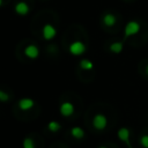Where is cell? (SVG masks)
Wrapping results in <instances>:
<instances>
[{"mask_svg":"<svg viewBox=\"0 0 148 148\" xmlns=\"http://www.w3.org/2000/svg\"><path fill=\"white\" fill-rule=\"evenodd\" d=\"M22 147L23 148H36L35 146V141L32 140V138L30 136H25L22 141Z\"/></svg>","mask_w":148,"mask_h":148,"instance_id":"obj_15","label":"cell"},{"mask_svg":"<svg viewBox=\"0 0 148 148\" xmlns=\"http://www.w3.org/2000/svg\"><path fill=\"white\" fill-rule=\"evenodd\" d=\"M60 148H65V147H60Z\"/></svg>","mask_w":148,"mask_h":148,"instance_id":"obj_21","label":"cell"},{"mask_svg":"<svg viewBox=\"0 0 148 148\" xmlns=\"http://www.w3.org/2000/svg\"><path fill=\"white\" fill-rule=\"evenodd\" d=\"M145 73H146V75L148 76V64H147L146 67H145Z\"/></svg>","mask_w":148,"mask_h":148,"instance_id":"obj_18","label":"cell"},{"mask_svg":"<svg viewBox=\"0 0 148 148\" xmlns=\"http://www.w3.org/2000/svg\"><path fill=\"white\" fill-rule=\"evenodd\" d=\"M14 12L18 16H27L30 13V6L25 1H17L14 6Z\"/></svg>","mask_w":148,"mask_h":148,"instance_id":"obj_8","label":"cell"},{"mask_svg":"<svg viewBox=\"0 0 148 148\" xmlns=\"http://www.w3.org/2000/svg\"><path fill=\"white\" fill-rule=\"evenodd\" d=\"M87 51V45L82 40H74L68 46V52L74 57H80Z\"/></svg>","mask_w":148,"mask_h":148,"instance_id":"obj_2","label":"cell"},{"mask_svg":"<svg viewBox=\"0 0 148 148\" xmlns=\"http://www.w3.org/2000/svg\"><path fill=\"white\" fill-rule=\"evenodd\" d=\"M57 34H58L57 28L51 23H45L42 28V36L43 39L45 40H52L57 36Z\"/></svg>","mask_w":148,"mask_h":148,"instance_id":"obj_4","label":"cell"},{"mask_svg":"<svg viewBox=\"0 0 148 148\" xmlns=\"http://www.w3.org/2000/svg\"><path fill=\"white\" fill-rule=\"evenodd\" d=\"M3 5V0H0V7Z\"/></svg>","mask_w":148,"mask_h":148,"instance_id":"obj_19","label":"cell"},{"mask_svg":"<svg viewBox=\"0 0 148 148\" xmlns=\"http://www.w3.org/2000/svg\"><path fill=\"white\" fill-rule=\"evenodd\" d=\"M140 30H141V23L139 21H136V20L128 21L124 27V39L123 40L125 42L127 38L138 35L140 32Z\"/></svg>","mask_w":148,"mask_h":148,"instance_id":"obj_1","label":"cell"},{"mask_svg":"<svg viewBox=\"0 0 148 148\" xmlns=\"http://www.w3.org/2000/svg\"><path fill=\"white\" fill-rule=\"evenodd\" d=\"M79 66H80V68L83 69V71H91V69L94 68V62H92L90 59L83 58V59L80 60Z\"/></svg>","mask_w":148,"mask_h":148,"instance_id":"obj_13","label":"cell"},{"mask_svg":"<svg viewBox=\"0 0 148 148\" xmlns=\"http://www.w3.org/2000/svg\"><path fill=\"white\" fill-rule=\"evenodd\" d=\"M35 105H36V102L31 97H22L17 102V106L21 111H30L31 109L35 108Z\"/></svg>","mask_w":148,"mask_h":148,"instance_id":"obj_6","label":"cell"},{"mask_svg":"<svg viewBox=\"0 0 148 148\" xmlns=\"http://www.w3.org/2000/svg\"><path fill=\"white\" fill-rule=\"evenodd\" d=\"M139 143L142 148H148V134H143L139 139Z\"/></svg>","mask_w":148,"mask_h":148,"instance_id":"obj_17","label":"cell"},{"mask_svg":"<svg viewBox=\"0 0 148 148\" xmlns=\"http://www.w3.org/2000/svg\"><path fill=\"white\" fill-rule=\"evenodd\" d=\"M47 130L50 132H52V133H57V132H59L61 130V124L59 121H57V120H51L47 124Z\"/></svg>","mask_w":148,"mask_h":148,"instance_id":"obj_14","label":"cell"},{"mask_svg":"<svg viewBox=\"0 0 148 148\" xmlns=\"http://www.w3.org/2000/svg\"><path fill=\"white\" fill-rule=\"evenodd\" d=\"M102 22H103V24H104L105 27L111 28V27H113V25L117 23V17H116V15L112 14V13H105V14L103 15V17H102Z\"/></svg>","mask_w":148,"mask_h":148,"instance_id":"obj_10","label":"cell"},{"mask_svg":"<svg viewBox=\"0 0 148 148\" xmlns=\"http://www.w3.org/2000/svg\"><path fill=\"white\" fill-rule=\"evenodd\" d=\"M39 54H40V51L36 44H29L24 47V56L31 60L37 59L39 57Z\"/></svg>","mask_w":148,"mask_h":148,"instance_id":"obj_9","label":"cell"},{"mask_svg":"<svg viewBox=\"0 0 148 148\" xmlns=\"http://www.w3.org/2000/svg\"><path fill=\"white\" fill-rule=\"evenodd\" d=\"M74 112H75V108L71 101H65L59 106V113L62 117H71L74 114Z\"/></svg>","mask_w":148,"mask_h":148,"instance_id":"obj_5","label":"cell"},{"mask_svg":"<svg viewBox=\"0 0 148 148\" xmlns=\"http://www.w3.org/2000/svg\"><path fill=\"white\" fill-rule=\"evenodd\" d=\"M92 126L95 130L97 131H104L108 126V117L104 114V113H96L94 117H92Z\"/></svg>","mask_w":148,"mask_h":148,"instance_id":"obj_3","label":"cell"},{"mask_svg":"<svg viewBox=\"0 0 148 148\" xmlns=\"http://www.w3.org/2000/svg\"><path fill=\"white\" fill-rule=\"evenodd\" d=\"M98 148H108V147H106V146H99Z\"/></svg>","mask_w":148,"mask_h":148,"instance_id":"obj_20","label":"cell"},{"mask_svg":"<svg viewBox=\"0 0 148 148\" xmlns=\"http://www.w3.org/2000/svg\"><path fill=\"white\" fill-rule=\"evenodd\" d=\"M109 50L113 54H120L123 52V50H124V40L111 43L110 46H109Z\"/></svg>","mask_w":148,"mask_h":148,"instance_id":"obj_12","label":"cell"},{"mask_svg":"<svg viewBox=\"0 0 148 148\" xmlns=\"http://www.w3.org/2000/svg\"><path fill=\"white\" fill-rule=\"evenodd\" d=\"M9 99H10L9 94H8L7 91L0 89V102H1V103H6V102H8Z\"/></svg>","mask_w":148,"mask_h":148,"instance_id":"obj_16","label":"cell"},{"mask_svg":"<svg viewBox=\"0 0 148 148\" xmlns=\"http://www.w3.org/2000/svg\"><path fill=\"white\" fill-rule=\"evenodd\" d=\"M117 136L120 141H123L128 148H132V145H131V131L127 128V127H120L117 132Z\"/></svg>","mask_w":148,"mask_h":148,"instance_id":"obj_7","label":"cell"},{"mask_svg":"<svg viewBox=\"0 0 148 148\" xmlns=\"http://www.w3.org/2000/svg\"><path fill=\"white\" fill-rule=\"evenodd\" d=\"M69 133H71V135H72L74 139H76V140H81V139H83V138L86 136L84 130H83L82 127H80V126H74V127H72L71 131H69Z\"/></svg>","mask_w":148,"mask_h":148,"instance_id":"obj_11","label":"cell"}]
</instances>
